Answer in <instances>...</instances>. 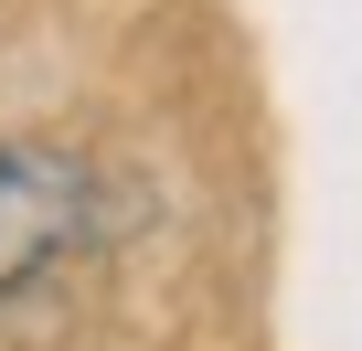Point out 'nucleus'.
Segmentation results:
<instances>
[{"label":"nucleus","instance_id":"nucleus-1","mask_svg":"<svg viewBox=\"0 0 362 351\" xmlns=\"http://www.w3.org/2000/svg\"><path fill=\"white\" fill-rule=\"evenodd\" d=\"M86 213H96V170L75 138H43V128L0 138V298H22L86 234Z\"/></svg>","mask_w":362,"mask_h":351}]
</instances>
